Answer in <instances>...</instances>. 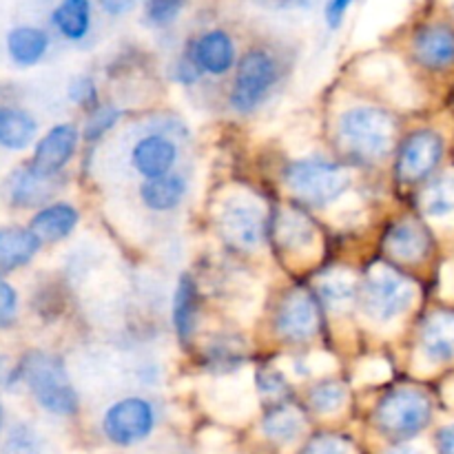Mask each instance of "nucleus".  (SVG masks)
I'll list each match as a JSON object with an SVG mask.
<instances>
[{"mask_svg": "<svg viewBox=\"0 0 454 454\" xmlns=\"http://www.w3.org/2000/svg\"><path fill=\"white\" fill-rule=\"evenodd\" d=\"M69 98L82 106L96 100V87H93L91 78H75L69 87Z\"/></svg>", "mask_w": 454, "mask_h": 454, "instance_id": "35", "label": "nucleus"}, {"mask_svg": "<svg viewBox=\"0 0 454 454\" xmlns=\"http://www.w3.org/2000/svg\"><path fill=\"white\" fill-rule=\"evenodd\" d=\"M388 454H424L419 450V448H415V446H399V448H395L393 452H388Z\"/></svg>", "mask_w": 454, "mask_h": 454, "instance_id": "41", "label": "nucleus"}, {"mask_svg": "<svg viewBox=\"0 0 454 454\" xmlns=\"http://www.w3.org/2000/svg\"><path fill=\"white\" fill-rule=\"evenodd\" d=\"M56 191L53 177H44L31 167L18 168L7 180V195L18 207H35L49 200Z\"/></svg>", "mask_w": 454, "mask_h": 454, "instance_id": "16", "label": "nucleus"}, {"mask_svg": "<svg viewBox=\"0 0 454 454\" xmlns=\"http://www.w3.org/2000/svg\"><path fill=\"white\" fill-rule=\"evenodd\" d=\"M266 437H270L278 443H288L293 439L300 437V433L304 430V419L297 411L288 406H279L275 411H270L266 415L264 424H262Z\"/></svg>", "mask_w": 454, "mask_h": 454, "instance_id": "27", "label": "nucleus"}, {"mask_svg": "<svg viewBox=\"0 0 454 454\" xmlns=\"http://www.w3.org/2000/svg\"><path fill=\"white\" fill-rule=\"evenodd\" d=\"M217 226L231 247L255 251L264 238V207L251 193H229L217 207Z\"/></svg>", "mask_w": 454, "mask_h": 454, "instance_id": "5", "label": "nucleus"}, {"mask_svg": "<svg viewBox=\"0 0 454 454\" xmlns=\"http://www.w3.org/2000/svg\"><path fill=\"white\" fill-rule=\"evenodd\" d=\"M317 306H315V301L306 293H291L284 300V304L279 306L275 328H278L282 340L300 344V341L310 340L317 333Z\"/></svg>", "mask_w": 454, "mask_h": 454, "instance_id": "11", "label": "nucleus"}, {"mask_svg": "<svg viewBox=\"0 0 454 454\" xmlns=\"http://www.w3.org/2000/svg\"><path fill=\"white\" fill-rule=\"evenodd\" d=\"M353 4V0H328L326 3V22L328 27H340L341 20H344L346 12H348V7Z\"/></svg>", "mask_w": 454, "mask_h": 454, "instance_id": "36", "label": "nucleus"}, {"mask_svg": "<svg viewBox=\"0 0 454 454\" xmlns=\"http://www.w3.org/2000/svg\"><path fill=\"white\" fill-rule=\"evenodd\" d=\"M98 3H100V7L105 9L106 13H111V16H122V13L131 12L136 0H98Z\"/></svg>", "mask_w": 454, "mask_h": 454, "instance_id": "37", "label": "nucleus"}, {"mask_svg": "<svg viewBox=\"0 0 454 454\" xmlns=\"http://www.w3.org/2000/svg\"><path fill=\"white\" fill-rule=\"evenodd\" d=\"M278 82V62L264 49H253L239 60L231 102L238 111H253Z\"/></svg>", "mask_w": 454, "mask_h": 454, "instance_id": "7", "label": "nucleus"}, {"mask_svg": "<svg viewBox=\"0 0 454 454\" xmlns=\"http://www.w3.org/2000/svg\"><path fill=\"white\" fill-rule=\"evenodd\" d=\"M284 180L297 198L315 207L335 202L350 186L348 171L326 160H297L286 168Z\"/></svg>", "mask_w": 454, "mask_h": 454, "instance_id": "3", "label": "nucleus"}, {"mask_svg": "<svg viewBox=\"0 0 454 454\" xmlns=\"http://www.w3.org/2000/svg\"><path fill=\"white\" fill-rule=\"evenodd\" d=\"M430 417V399L415 388L390 390L377 406V426L381 433L395 439L415 437L428 426Z\"/></svg>", "mask_w": 454, "mask_h": 454, "instance_id": "6", "label": "nucleus"}, {"mask_svg": "<svg viewBox=\"0 0 454 454\" xmlns=\"http://www.w3.org/2000/svg\"><path fill=\"white\" fill-rule=\"evenodd\" d=\"M301 454H350V448L341 437H335V434H319V437L310 439L306 443Z\"/></svg>", "mask_w": 454, "mask_h": 454, "instance_id": "33", "label": "nucleus"}, {"mask_svg": "<svg viewBox=\"0 0 454 454\" xmlns=\"http://www.w3.org/2000/svg\"><path fill=\"white\" fill-rule=\"evenodd\" d=\"M415 301V286L390 266H375L364 284V310L372 322L390 324Z\"/></svg>", "mask_w": 454, "mask_h": 454, "instance_id": "4", "label": "nucleus"}, {"mask_svg": "<svg viewBox=\"0 0 454 454\" xmlns=\"http://www.w3.org/2000/svg\"><path fill=\"white\" fill-rule=\"evenodd\" d=\"M153 426V406L140 397H129L114 403L102 419V430L115 446H133L142 442L149 437Z\"/></svg>", "mask_w": 454, "mask_h": 454, "instance_id": "8", "label": "nucleus"}, {"mask_svg": "<svg viewBox=\"0 0 454 454\" xmlns=\"http://www.w3.org/2000/svg\"><path fill=\"white\" fill-rule=\"evenodd\" d=\"M395 124L386 111L375 106H353L340 118V140L350 153L380 160L393 146Z\"/></svg>", "mask_w": 454, "mask_h": 454, "instance_id": "2", "label": "nucleus"}, {"mask_svg": "<svg viewBox=\"0 0 454 454\" xmlns=\"http://www.w3.org/2000/svg\"><path fill=\"white\" fill-rule=\"evenodd\" d=\"M40 239L31 233V229L7 226L0 229V270H13L25 266L38 253Z\"/></svg>", "mask_w": 454, "mask_h": 454, "instance_id": "19", "label": "nucleus"}, {"mask_svg": "<svg viewBox=\"0 0 454 454\" xmlns=\"http://www.w3.org/2000/svg\"><path fill=\"white\" fill-rule=\"evenodd\" d=\"M421 207L433 217H446L454 213V173L434 177L426 186L424 195H421Z\"/></svg>", "mask_w": 454, "mask_h": 454, "instance_id": "28", "label": "nucleus"}, {"mask_svg": "<svg viewBox=\"0 0 454 454\" xmlns=\"http://www.w3.org/2000/svg\"><path fill=\"white\" fill-rule=\"evenodd\" d=\"M309 399L315 411L322 412V415H331L346 403V388L335 381H328V384H319L317 388L310 390Z\"/></svg>", "mask_w": 454, "mask_h": 454, "instance_id": "29", "label": "nucleus"}, {"mask_svg": "<svg viewBox=\"0 0 454 454\" xmlns=\"http://www.w3.org/2000/svg\"><path fill=\"white\" fill-rule=\"evenodd\" d=\"M142 200L153 211H171L182 198L186 195V180L177 173H168V176L155 177V180H146L140 191Z\"/></svg>", "mask_w": 454, "mask_h": 454, "instance_id": "22", "label": "nucleus"}, {"mask_svg": "<svg viewBox=\"0 0 454 454\" xmlns=\"http://www.w3.org/2000/svg\"><path fill=\"white\" fill-rule=\"evenodd\" d=\"M177 149L167 136H145L136 142L131 153V162L140 176L146 180H155L171 173V167L176 164Z\"/></svg>", "mask_w": 454, "mask_h": 454, "instance_id": "13", "label": "nucleus"}, {"mask_svg": "<svg viewBox=\"0 0 454 454\" xmlns=\"http://www.w3.org/2000/svg\"><path fill=\"white\" fill-rule=\"evenodd\" d=\"M388 251L402 262H419L428 255L430 238L415 220H403L388 233Z\"/></svg>", "mask_w": 454, "mask_h": 454, "instance_id": "17", "label": "nucleus"}, {"mask_svg": "<svg viewBox=\"0 0 454 454\" xmlns=\"http://www.w3.org/2000/svg\"><path fill=\"white\" fill-rule=\"evenodd\" d=\"M78 146V129L74 124H58L35 146L29 167L44 177H56L67 167Z\"/></svg>", "mask_w": 454, "mask_h": 454, "instance_id": "10", "label": "nucleus"}, {"mask_svg": "<svg viewBox=\"0 0 454 454\" xmlns=\"http://www.w3.org/2000/svg\"><path fill=\"white\" fill-rule=\"evenodd\" d=\"M421 350L433 364H446L454 357V313H434L421 331Z\"/></svg>", "mask_w": 454, "mask_h": 454, "instance_id": "15", "label": "nucleus"}, {"mask_svg": "<svg viewBox=\"0 0 454 454\" xmlns=\"http://www.w3.org/2000/svg\"><path fill=\"white\" fill-rule=\"evenodd\" d=\"M253 3H260V4H282L284 0H253Z\"/></svg>", "mask_w": 454, "mask_h": 454, "instance_id": "42", "label": "nucleus"}, {"mask_svg": "<svg viewBox=\"0 0 454 454\" xmlns=\"http://www.w3.org/2000/svg\"><path fill=\"white\" fill-rule=\"evenodd\" d=\"M195 62H182L180 67H177V80H182V82H193L195 78H198V74H195Z\"/></svg>", "mask_w": 454, "mask_h": 454, "instance_id": "40", "label": "nucleus"}, {"mask_svg": "<svg viewBox=\"0 0 454 454\" xmlns=\"http://www.w3.org/2000/svg\"><path fill=\"white\" fill-rule=\"evenodd\" d=\"M282 386H284L282 372L266 371L264 375H262V390H266V393H279Z\"/></svg>", "mask_w": 454, "mask_h": 454, "instance_id": "39", "label": "nucleus"}, {"mask_svg": "<svg viewBox=\"0 0 454 454\" xmlns=\"http://www.w3.org/2000/svg\"><path fill=\"white\" fill-rule=\"evenodd\" d=\"M35 120L18 106L0 109V146L12 151H22L35 137Z\"/></svg>", "mask_w": 454, "mask_h": 454, "instance_id": "20", "label": "nucleus"}, {"mask_svg": "<svg viewBox=\"0 0 454 454\" xmlns=\"http://www.w3.org/2000/svg\"><path fill=\"white\" fill-rule=\"evenodd\" d=\"M18 309V295L4 279H0V326L13 322Z\"/></svg>", "mask_w": 454, "mask_h": 454, "instance_id": "34", "label": "nucleus"}, {"mask_svg": "<svg viewBox=\"0 0 454 454\" xmlns=\"http://www.w3.org/2000/svg\"><path fill=\"white\" fill-rule=\"evenodd\" d=\"M355 284L344 270H333L319 279V297L333 313H344L353 304Z\"/></svg>", "mask_w": 454, "mask_h": 454, "instance_id": "25", "label": "nucleus"}, {"mask_svg": "<svg viewBox=\"0 0 454 454\" xmlns=\"http://www.w3.org/2000/svg\"><path fill=\"white\" fill-rule=\"evenodd\" d=\"M51 20L65 38L82 40L91 27V3L89 0H62L53 9Z\"/></svg>", "mask_w": 454, "mask_h": 454, "instance_id": "23", "label": "nucleus"}, {"mask_svg": "<svg viewBox=\"0 0 454 454\" xmlns=\"http://www.w3.org/2000/svg\"><path fill=\"white\" fill-rule=\"evenodd\" d=\"M193 62L207 74L222 75L233 67L235 47L226 31L213 29L200 35L193 44Z\"/></svg>", "mask_w": 454, "mask_h": 454, "instance_id": "14", "label": "nucleus"}, {"mask_svg": "<svg viewBox=\"0 0 454 454\" xmlns=\"http://www.w3.org/2000/svg\"><path fill=\"white\" fill-rule=\"evenodd\" d=\"M439 454H454V424L443 426L437 434Z\"/></svg>", "mask_w": 454, "mask_h": 454, "instance_id": "38", "label": "nucleus"}, {"mask_svg": "<svg viewBox=\"0 0 454 454\" xmlns=\"http://www.w3.org/2000/svg\"><path fill=\"white\" fill-rule=\"evenodd\" d=\"M195 313H198V304H195V286L191 278H182L177 284L176 297H173V324L180 335V340H189L191 333L195 328Z\"/></svg>", "mask_w": 454, "mask_h": 454, "instance_id": "26", "label": "nucleus"}, {"mask_svg": "<svg viewBox=\"0 0 454 454\" xmlns=\"http://www.w3.org/2000/svg\"><path fill=\"white\" fill-rule=\"evenodd\" d=\"M78 224V211L71 204H51L34 215L29 229L40 242L65 239Z\"/></svg>", "mask_w": 454, "mask_h": 454, "instance_id": "18", "label": "nucleus"}, {"mask_svg": "<svg viewBox=\"0 0 454 454\" xmlns=\"http://www.w3.org/2000/svg\"><path fill=\"white\" fill-rule=\"evenodd\" d=\"M275 233H278L279 244L288 251H304V248H310L315 244L313 224L304 215H297V213H282Z\"/></svg>", "mask_w": 454, "mask_h": 454, "instance_id": "24", "label": "nucleus"}, {"mask_svg": "<svg viewBox=\"0 0 454 454\" xmlns=\"http://www.w3.org/2000/svg\"><path fill=\"white\" fill-rule=\"evenodd\" d=\"M412 49L417 60L428 69H448L454 65V29L443 22L421 27L412 40Z\"/></svg>", "mask_w": 454, "mask_h": 454, "instance_id": "12", "label": "nucleus"}, {"mask_svg": "<svg viewBox=\"0 0 454 454\" xmlns=\"http://www.w3.org/2000/svg\"><path fill=\"white\" fill-rule=\"evenodd\" d=\"M22 380L34 393L35 402L53 415H74L78 411V395L67 380L60 359L47 353H31L22 362Z\"/></svg>", "mask_w": 454, "mask_h": 454, "instance_id": "1", "label": "nucleus"}, {"mask_svg": "<svg viewBox=\"0 0 454 454\" xmlns=\"http://www.w3.org/2000/svg\"><path fill=\"white\" fill-rule=\"evenodd\" d=\"M184 0H146V18L151 25L155 27H167L180 16Z\"/></svg>", "mask_w": 454, "mask_h": 454, "instance_id": "31", "label": "nucleus"}, {"mask_svg": "<svg viewBox=\"0 0 454 454\" xmlns=\"http://www.w3.org/2000/svg\"><path fill=\"white\" fill-rule=\"evenodd\" d=\"M49 47V38L43 29L35 27H16L7 35L9 56L16 65L31 67L44 56Z\"/></svg>", "mask_w": 454, "mask_h": 454, "instance_id": "21", "label": "nucleus"}, {"mask_svg": "<svg viewBox=\"0 0 454 454\" xmlns=\"http://www.w3.org/2000/svg\"><path fill=\"white\" fill-rule=\"evenodd\" d=\"M118 118H120V111L115 109V106H98V109L91 114V118H89L87 127H84V136H87V140L91 142L100 140V137L105 136L115 122H118Z\"/></svg>", "mask_w": 454, "mask_h": 454, "instance_id": "32", "label": "nucleus"}, {"mask_svg": "<svg viewBox=\"0 0 454 454\" xmlns=\"http://www.w3.org/2000/svg\"><path fill=\"white\" fill-rule=\"evenodd\" d=\"M0 454H40V439L27 426H18L9 433Z\"/></svg>", "mask_w": 454, "mask_h": 454, "instance_id": "30", "label": "nucleus"}, {"mask_svg": "<svg viewBox=\"0 0 454 454\" xmlns=\"http://www.w3.org/2000/svg\"><path fill=\"white\" fill-rule=\"evenodd\" d=\"M0 426H3V406H0Z\"/></svg>", "mask_w": 454, "mask_h": 454, "instance_id": "43", "label": "nucleus"}, {"mask_svg": "<svg viewBox=\"0 0 454 454\" xmlns=\"http://www.w3.org/2000/svg\"><path fill=\"white\" fill-rule=\"evenodd\" d=\"M443 155V140L434 131L412 133L402 146L397 173L403 182H419L437 168Z\"/></svg>", "mask_w": 454, "mask_h": 454, "instance_id": "9", "label": "nucleus"}]
</instances>
